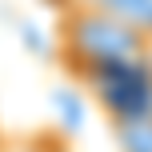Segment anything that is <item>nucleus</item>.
Segmentation results:
<instances>
[{
  "label": "nucleus",
  "mask_w": 152,
  "mask_h": 152,
  "mask_svg": "<svg viewBox=\"0 0 152 152\" xmlns=\"http://www.w3.org/2000/svg\"><path fill=\"white\" fill-rule=\"evenodd\" d=\"M56 52H60L64 68L72 76L92 80L108 68L148 60L152 36L108 12H96V8L60 4V12H56Z\"/></svg>",
  "instance_id": "f257e3e1"
},
{
  "label": "nucleus",
  "mask_w": 152,
  "mask_h": 152,
  "mask_svg": "<svg viewBox=\"0 0 152 152\" xmlns=\"http://www.w3.org/2000/svg\"><path fill=\"white\" fill-rule=\"evenodd\" d=\"M100 100L104 120H120V116H140L152 112V56L124 68H108L92 80H84Z\"/></svg>",
  "instance_id": "f03ea898"
},
{
  "label": "nucleus",
  "mask_w": 152,
  "mask_h": 152,
  "mask_svg": "<svg viewBox=\"0 0 152 152\" xmlns=\"http://www.w3.org/2000/svg\"><path fill=\"white\" fill-rule=\"evenodd\" d=\"M64 4H84V8H96V12H108L152 36V0H64Z\"/></svg>",
  "instance_id": "7ed1b4c3"
},
{
  "label": "nucleus",
  "mask_w": 152,
  "mask_h": 152,
  "mask_svg": "<svg viewBox=\"0 0 152 152\" xmlns=\"http://www.w3.org/2000/svg\"><path fill=\"white\" fill-rule=\"evenodd\" d=\"M108 128H112L116 152H152V112L108 120Z\"/></svg>",
  "instance_id": "20e7f679"
},
{
  "label": "nucleus",
  "mask_w": 152,
  "mask_h": 152,
  "mask_svg": "<svg viewBox=\"0 0 152 152\" xmlns=\"http://www.w3.org/2000/svg\"><path fill=\"white\" fill-rule=\"evenodd\" d=\"M12 152H72V148H68V140L56 128H40V132H32V136H24Z\"/></svg>",
  "instance_id": "39448f33"
}]
</instances>
